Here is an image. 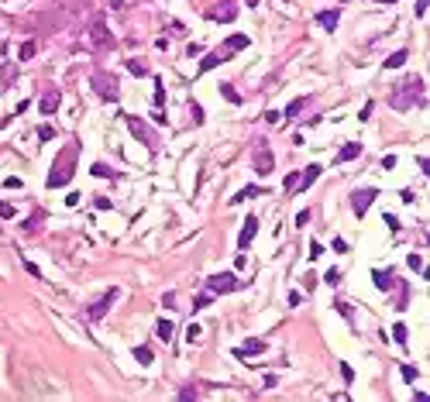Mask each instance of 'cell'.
I'll return each mask as SVG.
<instances>
[{
  "instance_id": "6da1fadb",
  "label": "cell",
  "mask_w": 430,
  "mask_h": 402,
  "mask_svg": "<svg viewBox=\"0 0 430 402\" xmlns=\"http://www.w3.org/2000/svg\"><path fill=\"white\" fill-rule=\"evenodd\" d=\"M76 158H79V145L73 141V145H66L59 155H55V162H52V172H48V189H59V186H66L69 179H73V172H76Z\"/></svg>"
},
{
  "instance_id": "7a4b0ae2",
  "label": "cell",
  "mask_w": 430,
  "mask_h": 402,
  "mask_svg": "<svg viewBox=\"0 0 430 402\" xmlns=\"http://www.w3.org/2000/svg\"><path fill=\"white\" fill-rule=\"evenodd\" d=\"M389 103L396 107V110H410V107H420V103H423V79H420V76L403 79V86H399V90H392Z\"/></svg>"
},
{
  "instance_id": "3957f363",
  "label": "cell",
  "mask_w": 430,
  "mask_h": 402,
  "mask_svg": "<svg viewBox=\"0 0 430 402\" xmlns=\"http://www.w3.org/2000/svg\"><path fill=\"white\" fill-rule=\"evenodd\" d=\"M90 83H93V93H97L100 100H107V103H114V100L120 96V86H117V79L110 76V73H100L97 69Z\"/></svg>"
},
{
  "instance_id": "277c9868",
  "label": "cell",
  "mask_w": 430,
  "mask_h": 402,
  "mask_svg": "<svg viewBox=\"0 0 430 402\" xmlns=\"http://www.w3.org/2000/svg\"><path fill=\"white\" fill-rule=\"evenodd\" d=\"M114 299H120V289H107L100 299H93V303L86 306V316H90L93 323H97V320H103V316L110 313V306H114Z\"/></svg>"
},
{
  "instance_id": "5b68a950",
  "label": "cell",
  "mask_w": 430,
  "mask_h": 402,
  "mask_svg": "<svg viewBox=\"0 0 430 402\" xmlns=\"http://www.w3.org/2000/svg\"><path fill=\"white\" fill-rule=\"evenodd\" d=\"M90 45H93V48H103V52L117 45V41H114V35H110V28L103 24V18H93V21H90Z\"/></svg>"
},
{
  "instance_id": "8992f818",
  "label": "cell",
  "mask_w": 430,
  "mask_h": 402,
  "mask_svg": "<svg viewBox=\"0 0 430 402\" xmlns=\"http://www.w3.org/2000/svg\"><path fill=\"white\" fill-rule=\"evenodd\" d=\"M207 289H210L214 296H220V292H234V289H241V279L231 275V272H217V275L207 279Z\"/></svg>"
},
{
  "instance_id": "52a82bcc",
  "label": "cell",
  "mask_w": 430,
  "mask_h": 402,
  "mask_svg": "<svg viewBox=\"0 0 430 402\" xmlns=\"http://www.w3.org/2000/svg\"><path fill=\"white\" fill-rule=\"evenodd\" d=\"M203 14H207L210 21H234L237 18V4L234 0H217V4H210Z\"/></svg>"
},
{
  "instance_id": "ba28073f",
  "label": "cell",
  "mask_w": 430,
  "mask_h": 402,
  "mask_svg": "<svg viewBox=\"0 0 430 402\" xmlns=\"http://www.w3.org/2000/svg\"><path fill=\"white\" fill-rule=\"evenodd\" d=\"M275 169V158H272V152H269V145L265 141H258V148H255V172L258 175H269Z\"/></svg>"
},
{
  "instance_id": "9c48e42d",
  "label": "cell",
  "mask_w": 430,
  "mask_h": 402,
  "mask_svg": "<svg viewBox=\"0 0 430 402\" xmlns=\"http://www.w3.org/2000/svg\"><path fill=\"white\" fill-rule=\"evenodd\" d=\"M128 127H131V131H135V138H138V141H141V145H148V148H152V152H155V148H158L155 134L148 131V124H145V120H141V117H128Z\"/></svg>"
},
{
  "instance_id": "30bf717a",
  "label": "cell",
  "mask_w": 430,
  "mask_h": 402,
  "mask_svg": "<svg viewBox=\"0 0 430 402\" xmlns=\"http://www.w3.org/2000/svg\"><path fill=\"white\" fill-rule=\"evenodd\" d=\"M375 196H379L375 189H354L351 192V210L358 213V217H365V210L372 207V199H375Z\"/></svg>"
},
{
  "instance_id": "8fae6325",
  "label": "cell",
  "mask_w": 430,
  "mask_h": 402,
  "mask_svg": "<svg viewBox=\"0 0 430 402\" xmlns=\"http://www.w3.org/2000/svg\"><path fill=\"white\" fill-rule=\"evenodd\" d=\"M59 100H62V93L55 90V86H52V90H45V93H41V100H38V110H41L45 117L55 114V110H59Z\"/></svg>"
},
{
  "instance_id": "7c38bea8",
  "label": "cell",
  "mask_w": 430,
  "mask_h": 402,
  "mask_svg": "<svg viewBox=\"0 0 430 402\" xmlns=\"http://www.w3.org/2000/svg\"><path fill=\"white\" fill-rule=\"evenodd\" d=\"M258 234V217H244V227H241V234H237V248H248L252 244V237Z\"/></svg>"
},
{
  "instance_id": "4fadbf2b",
  "label": "cell",
  "mask_w": 430,
  "mask_h": 402,
  "mask_svg": "<svg viewBox=\"0 0 430 402\" xmlns=\"http://www.w3.org/2000/svg\"><path fill=\"white\" fill-rule=\"evenodd\" d=\"M262 351H265V341H258V337H252V341H244L241 347H234V358H244V361H248V358H255V354H262Z\"/></svg>"
},
{
  "instance_id": "5bb4252c",
  "label": "cell",
  "mask_w": 430,
  "mask_h": 402,
  "mask_svg": "<svg viewBox=\"0 0 430 402\" xmlns=\"http://www.w3.org/2000/svg\"><path fill=\"white\" fill-rule=\"evenodd\" d=\"M337 21H341L337 11H320V14H317V24H320L324 31H337Z\"/></svg>"
},
{
  "instance_id": "9a60e30c",
  "label": "cell",
  "mask_w": 430,
  "mask_h": 402,
  "mask_svg": "<svg viewBox=\"0 0 430 402\" xmlns=\"http://www.w3.org/2000/svg\"><path fill=\"white\" fill-rule=\"evenodd\" d=\"M241 48H248V35H231V38L220 45L224 55H227V52H241Z\"/></svg>"
},
{
  "instance_id": "2e32d148",
  "label": "cell",
  "mask_w": 430,
  "mask_h": 402,
  "mask_svg": "<svg viewBox=\"0 0 430 402\" xmlns=\"http://www.w3.org/2000/svg\"><path fill=\"white\" fill-rule=\"evenodd\" d=\"M361 155V145L358 141H351V145H344L341 152H337V165H344V162H351V158H358Z\"/></svg>"
},
{
  "instance_id": "e0dca14e",
  "label": "cell",
  "mask_w": 430,
  "mask_h": 402,
  "mask_svg": "<svg viewBox=\"0 0 430 402\" xmlns=\"http://www.w3.org/2000/svg\"><path fill=\"white\" fill-rule=\"evenodd\" d=\"M317 175H320V165H310L306 172L299 175V186H296V192H306V189L313 186V179H317Z\"/></svg>"
},
{
  "instance_id": "ac0fdd59",
  "label": "cell",
  "mask_w": 430,
  "mask_h": 402,
  "mask_svg": "<svg viewBox=\"0 0 430 402\" xmlns=\"http://www.w3.org/2000/svg\"><path fill=\"white\" fill-rule=\"evenodd\" d=\"M310 103V96H299V100H293L289 107H286V120H293V117H299L303 114V107Z\"/></svg>"
},
{
  "instance_id": "d6986e66",
  "label": "cell",
  "mask_w": 430,
  "mask_h": 402,
  "mask_svg": "<svg viewBox=\"0 0 430 402\" xmlns=\"http://www.w3.org/2000/svg\"><path fill=\"white\" fill-rule=\"evenodd\" d=\"M406 58H410V52H406V48L392 52V55L386 58V69H399V65H406Z\"/></svg>"
},
{
  "instance_id": "ffe728a7",
  "label": "cell",
  "mask_w": 430,
  "mask_h": 402,
  "mask_svg": "<svg viewBox=\"0 0 430 402\" xmlns=\"http://www.w3.org/2000/svg\"><path fill=\"white\" fill-rule=\"evenodd\" d=\"M224 58H231V55H224V52H214V55H207L203 62H200V73H210V69H214V65H220Z\"/></svg>"
},
{
  "instance_id": "44dd1931",
  "label": "cell",
  "mask_w": 430,
  "mask_h": 402,
  "mask_svg": "<svg viewBox=\"0 0 430 402\" xmlns=\"http://www.w3.org/2000/svg\"><path fill=\"white\" fill-rule=\"evenodd\" d=\"M14 76H18V65L4 62V65H0V86H11V83H14Z\"/></svg>"
},
{
  "instance_id": "7402d4cb",
  "label": "cell",
  "mask_w": 430,
  "mask_h": 402,
  "mask_svg": "<svg viewBox=\"0 0 430 402\" xmlns=\"http://www.w3.org/2000/svg\"><path fill=\"white\" fill-rule=\"evenodd\" d=\"M41 220H45V210H35L31 213V220H24V227L21 230H24V234H35V230L41 227Z\"/></svg>"
},
{
  "instance_id": "603a6c76",
  "label": "cell",
  "mask_w": 430,
  "mask_h": 402,
  "mask_svg": "<svg viewBox=\"0 0 430 402\" xmlns=\"http://www.w3.org/2000/svg\"><path fill=\"white\" fill-rule=\"evenodd\" d=\"M372 282L379 289H392V279H389V272H372Z\"/></svg>"
},
{
  "instance_id": "cb8c5ba5",
  "label": "cell",
  "mask_w": 430,
  "mask_h": 402,
  "mask_svg": "<svg viewBox=\"0 0 430 402\" xmlns=\"http://www.w3.org/2000/svg\"><path fill=\"white\" fill-rule=\"evenodd\" d=\"M155 333L162 337V341H172V323H169V320H158V323H155Z\"/></svg>"
},
{
  "instance_id": "d4e9b609",
  "label": "cell",
  "mask_w": 430,
  "mask_h": 402,
  "mask_svg": "<svg viewBox=\"0 0 430 402\" xmlns=\"http://www.w3.org/2000/svg\"><path fill=\"white\" fill-rule=\"evenodd\" d=\"M258 192H262L258 186H244V189L237 192V196H231V203H241V199H252V196H258Z\"/></svg>"
},
{
  "instance_id": "484cf974",
  "label": "cell",
  "mask_w": 430,
  "mask_h": 402,
  "mask_svg": "<svg viewBox=\"0 0 430 402\" xmlns=\"http://www.w3.org/2000/svg\"><path fill=\"white\" fill-rule=\"evenodd\" d=\"M210 303H214V292H200V296H196V303H193V309L200 313V309H207Z\"/></svg>"
},
{
  "instance_id": "4316f807",
  "label": "cell",
  "mask_w": 430,
  "mask_h": 402,
  "mask_svg": "<svg viewBox=\"0 0 430 402\" xmlns=\"http://www.w3.org/2000/svg\"><path fill=\"white\" fill-rule=\"evenodd\" d=\"M135 358H138V364H152L155 361V354H152L148 347H135Z\"/></svg>"
},
{
  "instance_id": "83f0119b",
  "label": "cell",
  "mask_w": 430,
  "mask_h": 402,
  "mask_svg": "<svg viewBox=\"0 0 430 402\" xmlns=\"http://www.w3.org/2000/svg\"><path fill=\"white\" fill-rule=\"evenodd\" d=\"M220 93L227 96V100H231V103H241V93H237L234 86H231V83H220Z\"/></svg>"
},
{
  "instance_id": "f1b7e54d",
  "label": "cell",
  "mask_w": 430,
  "mask_h": 402,
  "mask_svg": "<svg viewBox=\"0 0 430 402\" xmlns=\"http://www.w3.org/2000/svg\"><path fill=\"white\" fill-rule=\"evenodd\" d=\"M392 337H396V344L406 347V323H396V326H392Z\"/></svg>"
},
{
  "instance_id": "f546056e",
  "label": "cell",
  "mask_w": 430,
  "mask_h": 402,
  "mask_svg": "<svg viewBox=\"0 0 430 402\" xmlns=\"http://www.w3.org/2000/svg\"><path fill=\"white\" fill-rule=\"evenodd\" d=\"M21 62H28V58H35V41H24V45H21Z\"/></svg>"
},
{
  "instance_id": "4dcf8cb0",
  "label": "cell",
  "mask_w": 430,
  "mask_h": 402,
  "mask_svg": "<svg viewBox=\"0 0 430 402\" xmlns=\"http://www.w3.org/2000/svg\"><path fill=\"white\" fill-rule=\"evenodd\" d=\"M128 69L135 73V76H145L148 69H145V62H138V58H128Z\"/></svg>"
},
{
  "instance_id": "1f68e13d",
  "label": "cell",
  "mask_w": 430,
  "mask_h": 402,
  "mask_svg": "<svg viewBox=\"0 0 430 402\" xmlns=\"http://www.w3.org/2000/svg\"><path fill=\"white\" fill-rule=\"evenodd\" d=\"M282 186H286V192H296V186H299V175H296V172H289V175H286V182H282Z\"/></svg>"
},
{
  "instance_id": "d6a6232c",
  "label": "cell",
  "mask_w": 430,
  "mask_h": 402,
  "mask_svg": "<svg viewBox=\"0 0 430 402\" xmlns=\"http://www.w3.org/2000/svg\"><path fill=\"white\" fill-rule=\"evenodd\" d=\"M93 175H103V179H114L117 172H114V169H107V165H100V162H97V165H93Z\"/></svg>"
},
{
  "instance_id": "836d02e7",
  "label": "cell",
  "mask_w": 430,
  "mask_h": 402,
  "mask_svg": "<svg viewBox=\"0 0 430 402\" xmlns=\"http://www.w3.org/2000/svg\"><path fill=\"white\" fill-rule=\"evenodd\" d=\"M162 103H165V90H162V83L155 79V110H162Z\"/></svg>"
},
{
  "instance_id": "e575fe53",
  "label": "cell",
  "mask_w": 430,
  "mask_h": 402,
  "mask_svg": "<svg viewBox=\"0 0 430 402\" xmlns=\"http://www.w3.org/2000/svg\"><path fill=\"white\" fill-rule=\"evenodd\" d=\"M406 265H410L413 272H423V258H420V254H410V258H406Z\"/></svg>"
},
{
  "instance_id": "d590c367",
  "label": "cell",
  "mask_w": 430,
  "mask_h": 402,
  "mask_svg": "<svg viewBox=\"0 0 430 402\" xmlns=\"http://www.w3.org/2000/svg\"><path fill=\"white\" fill-rule=\"evenodd\" d=\"M310 224V210H299L296 213V227H306Z\"/></svg>"
},
{
  "instance_id": "8d00e7d4",
  "label": "cell",
  "mask_w": 430,
  "mask_h": 402,
  "mask_svg": "<svg viewBox=\"0 0 430 402\" xmlns=\"http://www.w3.org/2000/svg\"><path fill=\"white\" fill-rule=\"evenodd\" d=\"M324 279H327V286H337V282H341V272H337V268H331Z\"/></svg>"
},
{
  "instance_id": "74e56055",
  "label": "cell",
  "mask_w": 430,
  "mask_h": 402,
  "mask_svg": "<svg viewBox=\"0 0 430 402\" xmlns=\"http://www.w3.org/2000/svg\"><path fill=\"white\" fill-rule=\"evenodd\" d=\"M403 378H406V382H416V368H413V364H403Z\"/></svg>"
},
{
  "instance_id": "f35d334b",
  "label": "cell",
  "mask_w": 430,
  "mask_h": 402,
  "mask_svg": "<svg viewBox=\"0 0 430 402\" xmlns=\"http://www.w3.org/2000/svg\"><path fill=\"white\" fill-rule=\"evenodd\" d=\"M372 110H375V103H372V100H368V103H365V107H361V114H358V117H361V120H368V117H372Z\"/></svg>"
},
{
  "instance_id": "ab89813d",
  "label": "cell",
  "mask_w": 430,
  "mask_h": 402,
  "mask_svg": "<svg viewBox=\"0 0 430 402\" xmlns=\"http://www.w3.org/2000/svg\"><path fill=\"white\" fill-rule=\"evenodd\" d=\"M334 251H337V254H344V251H348V241H344V237H337V241H334Z\"/></svg>"
},
{
  "instance_id": "60d3db41",
  "label": "cell",
  "mask_w": 430,
  "mask_h": 402,
  "mask_svg": "<svg viewBox=\"0 0 430 402\" xmlns=\"http://www.w3.org/2000/svg\"><path fill=\"white\" fill-rule=\"evenodd\" d=\"M24 268H28V275H35V279H38V275H41V268L35 265V261H24Z\"/></svg>"
},
{
  "instance_id": "b9f144b4",
  "label": "cell",
  "mask_w": 430,
  "mask_h": 402,
  "mask_svg": "<svg viewBox=\"0 0 430 402\" xmlns=\"http://www.w3.org/2000/svg\"><path fill=\"white\" fill-rule=\"evenodd\" d=\"M427 4H430V0H416V18H423V14H427Z\"/></svg>"
},
{
  "instance_id": "7bdbcfd3",
  "label": "cell",
  "mask_w": 430,
  "mask_h": 402,
  "mask_svg": "<svg viewBox=\"0 0 430 402\" xmlns=\"http://www.w3.org/2000/svg\"><path fill=\"white\" fill-rule=\"evenodd\" d=\"M52 134H55V131H52V127H38V141H48V138H52Z\"/></svg>"
},
{
  "instance_id": "ee69618b",
  "label": "cell",
  "mask_w": 430,
  "mask_h": 402,
  "mask_svg": "<svg viewBox=\"0 0 430 402\" xmlns=\"http://www.w3.org/2000/svg\"><path fill=\"white\" fill-rule=\"evenodd\" d=\"M162 306H165V309H172V306H176V296H172V292H165V299H162Z\"/></svg>"
},
{
  "instance_id": "f6af8a7d",
  "label": "cell",
  "mask_w": 430,
  "mask_h": 402,
  "mask_svg": "<svg viewBox=\"0 0 430 402\" xmlns=\"http://www.w3.org/2000/svg\"><path fill=\"white\" fill-rule=\"evenodd\" d=\"M341 375H344V382H351V378H354V371H351V364H341Z\"/></svg>"
},
{
  "instance_id": "bcb514c9",
  "label": "cell",
  "mask_w": 430,
  "mask_h": 402,
  "mask_svg": "<svg viewBox=\"0 0 430 402\" xmlns=\"http://www.w3.org/2000/svg\"><path fill=\"white\" fill-rule=\"evenodd\" d=\"M0 217H14V207H7L4 199H0Z\"/></svg>"
},
{
  "instance_id": "7dc6e473",
  "label": "cell",
  "mask_w": 430,
  "mask_h": 402,
  "mask_svg": "<svg viewBox=\"0 0 430 402\" xmlns=\"http://www.w3.org/2000/svg\"><path fill=\"white\" fill-rule=\"evenodd\" d=\"M110 7H114V11H120V7H124V0H110Z\"/></svg>"
}]
</instances>
